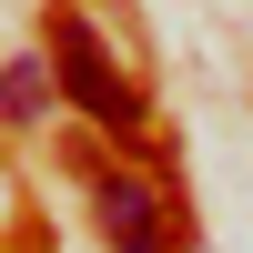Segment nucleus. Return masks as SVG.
Wrapping results in <instances>:
<instances>
[{"label": "nucleus", "instance_id": "1", "mask_svg": "<svg viewBox=\"0 0 253 253\" xmlns=\"http://www.w3.org/2000/svg\"><path fill=\"white\" fill-rule=\"evenodd\" d=\"M51 71H61V91H71L101 132H142V91L122 81V61H112V41L91 31V10H51Z\"/></svg>", "mask_w": 253, "mask_h": 253}, {"label": "nucleus", "instance_id": "2", "mask_svg": "<svg viewBox=\"0 0 253 253\" xmlns=\"http://www.w3.org/2000/svg\"><path fill=\"white\" fill-rule=\"evenodd\" d=\"M91 213H101V243L112 253H172V213L142 172H91Z\"/></svg>", "mask_w": 253, "mask_h": 253}, {"label": "nucleus", "instance_id": "3", "mask_svg": "<svg viewBox=\"0 0 253 253\" xmlns=\"http://www.w3.org/2000/svg\"><path fill=\"white\" fill-rule=\"evenodd\" d=\"M41 101H51V61H10L0 71V122H41Z\"/></svg>", "mask_w": 253, "mask_h": 253}]
</instances>
